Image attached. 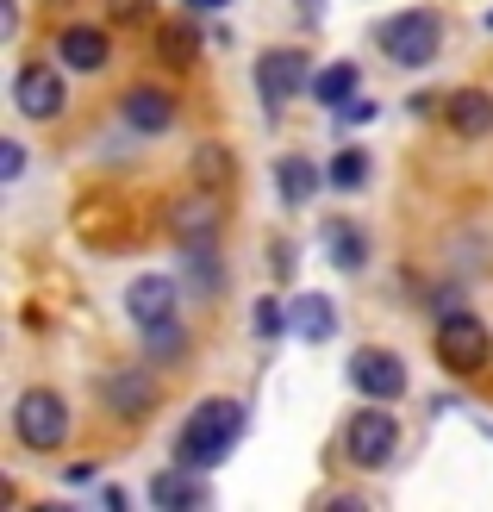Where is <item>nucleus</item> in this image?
<instances>
[{
	"mask_svg": "<svg viewBox=\"0 0 493 512\" xmlns=\"http://www.w3.org/2000/svg\"><path fill=\"white\" fill-rule=\"evenodd\" d=\"M238 438H244V406L238 400H200L194 419L175 431V463L213 469V463H225V456L238 450Z\"/></svg>",
	"mask_w": 493,
	"mask_h": 512,
	"instance_id": "obj_1",
	"label": "nucleus"
},
{
	"mask_svg": "<svg viewBox=\"0 0 493 512\" xmlns=\"http://www.w3.org/2000/svg\"><path fill=\"white\" fill-rule=\"evenodd\" d=\"M381 50L394 57L400 69H425L437 63V44H444V19H437L431 7H400L394 19H381Z\"/></svg>",
	"mask_w": 493,
	"mask_h": 512,
	"instance_id": "obj_2",
	"label": "nucleus"
},
{
	"mask_svg": "<svg viewBox=\"0 0 493 512\" xmlns=\"http://www.w3.org/2000/svg\"><path fill=\"white\" fill-rule=\"evenodd\" d=\"M13 431H19V444H25V450H38V456L63 450V444H69V406H63V394H50V388H25L19 406H13Z\"/></svg>",
	"mask_w": 493,
	"mask_h": 512,
	"instance_id": "obj_3",
	"label": "nucleus"
},
{
	"mask_svg": "<svg viewBox=\"0 0 493 512\" xmlns=\"http://www.w3.org/2000/svg\"><path fill=\"white\" fill-rule=\"evenodd\" d=\"M344 450H350L356 469H387V463L400 456V419L381 413V400L356 406L350 425H344Z\"/></svg>",
	"mask_w": 493,
	"mask_h": 512,
	"instance_id": "obj_4",
	"label": "nucleus"
},
{
	"mask_svg": "<svg viewBox=\"0 0 493 512\" xmlns=\"http://www.w3.org/2000/svg\"><path fill=\"white\" fill-rule=\"evenodd\" d=\"M437 363L450 375H481L493 363V338L475 313H444L437 319Z\"/></svg>",
	"mask_w": 493,
	"mask_h": 512,
	"instance_id": "obj_5",
	"label": "nucleus"
},
{
	"mask_svg": "<svg viewBox=\"0 0 493 512\" xmlns=\"http://www.w3.org/2000/svg\"><path fill=\"white\" fill-rule=\"evenodd\" d=\"M313 57H306V50H263V57H256V88H263V107L275 113V107H288L294 94H313V69H306Z\"/></svg>",
	"mask_w": 493,
	"mask_h": 512,
	"instance_id": "obj_6",
	"label": "nucleus"
},
{
	"mask_svg": "<svg viewBox=\"0 0 493 512\" xmlns=\"http://www.w3.org/2000/svg\"><path fill=\"white\" fill-rule=\"evenodd\" d=\"M350 388L362 400H400L406 394V363L387 344H362V350H350Z\"/></svg>",
	"mask_w": 493,
	"mask_h": 512,
	"instance_id": "obj_7",
	"label": "nucleus"
},
{
	"mask_svg": "<svg viewBox=\"0 0 493 512\" xmlns=\"http://www.w3.org/2000/svg\"><path fill=\"white\" fill-rule=\"evenodd\" d=\"M13 107L25 119H63V107H69L63 75L50 69V63H19V75H13Z\"/></svg>",
	"mask_w": 493,
	"mask_h": 512,
	"instance_id": "obj_8",
	"label": "nucleus"
},
{
	"mask_svg": "<svg viewBox=\"0 0 493 512\" xmlns=\"http://www.w3.org/2000/svg\"><path fill=\"white\" fill-rule=\"evenodd\" d=\"M125 313L138 319V331L169 325V319H175V281H169V275H138L132 288H125Z\"/></svg>",
	"mask_w": 493,
	"mask_h": 512,
	"instance_id": "obj_9",
	"label": "nucleus"
},
{
	"mask_svg": "<svg viewBox=\"0 0 493 512\" xmlns=\"http://www.w3.org/2000/svg\"><path fill=\"white\" fill-rule=\"evenodd\" d=\"M113 57V38L100 32V25H63V38H57V63L69 69H82V75H100Z\"/></svg>",
	"mask_w": 493,
	"mask_h": 512,
	"instance_id": "obj_10",
	"label": "nucleus"
},
{
	"mask_svg": "<svg viewBox=\"0 0 493 512\" xmlns=\"http://www.w3.org/2000/svg\"><path fill=\"white\" fill-rule=\"evenodd\" d=\"M119 113H125V125H132V132H169L175 125V94H163V88H150V82H138L132 94L119 100Z\"/></svg>",
	"mask_w": 493,
	"mask_h": 512,
	"instance_id": "obj_11",
	"label": "nucleus"
},
{
	"mask_svg": "<svg viewBox=\"0 0 493 512\" xmlns=\"http://www.w3.org/2000/svg\"><path fill=\"white\" fill-rule=\"evenodd\" d=\"M107 406L119 419H144L150 406H157V381H150V369H119V375H107Z\"/></svg>",
	"mask_w": 493,
	"mask_h": 512,
	"instance_id": "obj_12",
	"label": "nucleus"
},
{
	"mask_svg": "<svg viewBox=\"0 0 493 512\" xmlns=\"http://www.w3.org/2000/svg\"><path fill=\"white\" fill-rule=\"evenodd\" d=\"M150 506H169V512L206 506V481H200V469L175 463V469H163V475H150Z\"/></svg>",
	"mask_w": 493,
	"mask_h": 512,
	"instance_id": "obj_13",
	"label": "nucleus"
},
{
	"mask_svg": "<svg viewBox=\"0 0 493 512\" xmlns=\"http://www.w3.org/2000/svg\"><path fill=\"white\" fill-rule=\"evenodd\" d=\"M444 119H450L456 138H487V132H493V94H481V88H456V94L444 100Z\"/></svg>",
	"mask_w": 493,
	"mask_h": 512,
	"instance_id": "obj_14",
	"label": "nucleus"
},
{
	"mask_svg": "<svg viewBox=\"0 0 493 512\" xmlns=\"http://www.w3.org/2000/svg\"><path fill=\"white\" fill-rule=\"evenodd\" d=\"M288 331H294V338H306V344H331L337 306H331L325 294H300V300L288 306Z\"/></svg>",
	"mask_w": 493,
	"mask_h": 512,
	"instance_id": "obj_15",
	"label": "nucleus"
},
{
	"mask_svg": "<svg viewBox=\"0 0 493 512\" xmlns=\"http://www.w3.org/2000/svg\"><path fill=\"white\" fill-rule=\"evenodd\" d=\"M325 256H331V269L356 275L362 263H369V238H362V225H350V219H331V225H325Z\"/></svg>",
	"mask_w": 493,
	"mask_h": 512,
	"instance_id": "obj_16",
	"label": "nucleus"
},
{
	"mask_svg": "<svg viewBox=\"0 0 493 512\" xmlns=\"http://www.w3.org/2000/svg\"><path fill=\"white\" fill-rule=\"evenodd\" d=\"M325 175L306 163V157H275V188H281V207H306L319 194Z\"/></svg>",
	"mask_w": 493,
	"mask_h": 512,
	"instance_id": "obj_17",
	"label": "nucleus"
},
{
	"mask_svg": "<svg viewBox=\"0 0 493 512\" xmlns=\"http://www.w3.org/2000/svg\"><path fill=\"white\" fill-rule=\"evenodd\" d=\"M362 94V69L356 63H325L319 75H313V100H319V107H350V100Z\"/></svg>",
	"mask_w": 493,
	"mask_h": 512,
	"instance_id": "obj_18",
	"label": "nucleus"
},
{
	"mask_svg": "<svg viewBox=\"0 0 493 512\" xmlns=\"http://www.w3.org/2000/svg\"><path fill=\"white\" fill-rule=\"evenodd\" d=\"M157 50H163L169 69H194V63H200V25H188V19H163V25H157Z\"/></svg>",
	"mask_w": 493,
	"mask_h": 512,
	"instance_id": "obj_19",
	"label": "nucleus"
},
{
	"mask_svg": "<svg viewBox=\"0 0 493 512\" xmlns=\"http://www.w3.org/2000/svg\"><path fill=\"white\" fill-rule=\"evenodd\" d=\"M194 182H200L206 194H225V188H231V150H225V144L194 150Z\"/></svg>",
	"mask_w": 493,
	"mask_h": 512,
	"instance_id": "obj_20",
	"label": "nucleus"
},
{
	"mask_svg": "<svg viewBox=\"0 0 493 512\" xmlns=\"http://www.w3.org/2000/svg\"><path fill=\"white\" fill-rule=\"evenodd\" d=\"M369 150H337V157H331V169H325V182L337 188V194H356L362 182H369Z\"/></svg>",
	"mask_w": 493,
	"mask_h": 512,
	"instance_id": "obj_21",
	"label": "nucleus"
},
{
	"mask_svg": "<svg viewBox=\"0 0 493 512\" xmlns=\"http://www.w3.org/2000/svg\"><path fill=\"white\" fill-rule=\"evenodd\" d=\"M188 281H194L200 294H219V256L200 250V244H188Z\"/></svg>",
	"mask_w": 493,
	"mask_h": 512,
	"instance_id": "obj_22",
	"label": "nucleus"
},
{
	"mask_svg": "<svg viewBox=\"0 0 493 512\" xmlns=\"http://www.w3.org/2000/svg\"><path fill=\"white\" fill-rule=\"evenodd\" d=\"M144 350H150V356H181V350H188V331H181L175 319H169V325H150V331H144Z\"/></svg>",
	"mask_w": 493,
	"mask_h": 512,
	"instance_id": "obj_23",
	"label": "nucleus"
},
{
	"mask_svg": "<svg viewBox=\"0 0 493 512\" xmlns=\"http://www.w3.org/2000/svg\"><path fill=\"white\" fill-rule=\"evenodd\" d=\"M150 13H157V0H107L113 25H150Z\"/></svg>",
	"mask_w": 493,
	"mask_h": 512,
	"instance_id": "obj_24",
	"label": "nucleus"
},
{
	"mask_svg": "<svg viewBox=\"0 0 493 512\" xmlns=\"http://www.w3.org/2000/svg\"><path fill=\"white\" fill-rule=\"evenodd\" d=\"M375 113H381V107H375V100H362V94H356V100H350V107H337V125H344V132H350V125H369Z\"/></svg>",
	"mask_w": 493,
	"mask_h": 512,
	"instance_id": "obj_25",
	"label": "nucleus"
},
{
	"mask_svg": "<svg viewBox=\"0 0 493 512\" xmlns=\"http://www.w3.org/2000/svg\"><path fill=\"white\" fill-rule=\"evenodd\" d=\"M281 325H288V319H281V300H256V331H263V338H275Z\"/></svg>",
	"mask_w": 493,
	"mask_h": 512,
	"instance_id": "obj_26",
	"label": "nucleus"
},
{
	"mask_svg": "<svg viewBox=\"0 0 493 512\" xmlns=\"http://www.w3.org/2000/svg\"><path fill=\"white\" fill-rule=\"evenodd\" d=\"M19 169H25V144H19V138H7V144H0V175L13 182Z\"/></svg>",
	"mask_w": 493,
	"mask_h": 512,
	"instance_id": "obj_27",
	"label": "nucleus"
},
{
	"mask_svg": "<svg viewBox=\"0 0 493 512\" xmlns=\"http://www.w3.org/2000/svg\"><path fill=\"white\" fill-rule=\"evenodd\" d=\"M0 32H7V38L19 32V7H13V0H0Z\"/></svg>",
	"mask_w": 493,
	"mask_h": 512,
	"instance_id": "obj_28",
	"label": "nucleus"
},
{
	"mask_svg": "<svg viewBox=\"0 0 493 512\" xmlns=\"http://www.w3.org/2000/svg\"><path fill=\"white\" fill-rule=\"evenodd\" d=\"M194 13H219V7H231V0H188Z\"/></svg>",
	"mask_w": 493,
	"mask_h": 512,
	"instance_id": "obj_29",
	"label": "nucleus"
},
{
	"mask_svg": "<svg viewBox=\"0 0 493 512\" xmlns=\"http://www.w3.org/2000/svg\"><path fill=\"white\" fill-rule=\"evenodd\" d=\"M487 25H493V13H487Z\"/></svg>",
	"mask_w": 493,
	"mask_h": 512,
	"instance_id": "obj_30",
	"label": "nucleus"
}]
</instances>
